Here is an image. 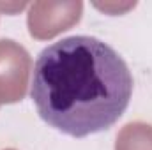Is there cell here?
I'll list each match as a JSON object with an SVG mask.
<instances>
[{"label": "cell", "instance_id": "obj_1", "mask_svg": "<svg viewBox=\"0 0 152 150\" xmlns=\"http://www.w3.org/2000/svg\"><path fill=\"white\" fill-rule=\"evenodd\" d=\"M30 95L48 125L85 138L110 129L124 115L133 95V76L110 44L73 36L39 53Z\"/></svg>", "mask_w": 152, "mask_h": 150}, {"label": "cell", "instance_id": "obj_2", "mask_svg": "<svg viewBox=\"0 0 152 150\" xmlns=\"http://www.w3.org/2000/svg\"><path fill=\"white\" fill-rule=\"evenodd\" d=\"M32 58L12 39H0V104H12L25 97Z\"/></svg>", "mask_w": 152, "mask_h": 150}, {"label": "cell", "instance_id": "obj_3", "mask_svg": "<svg viewBox=\"0 0 152 150\" xmlns=\"http://www.w3.org/2000/svg\"><path fill=\"white\" fill-rule=\"evenodd\" d=\"M81 2H34L28 11V32L36 39H51L80 21Z\"/></svg>", "mask_w": 152, "mask_h": 150}, {"label": "cell", "instance_id": "obj_4", "mask_svg": "<svg viewBox=\"0 0 152 150\" xmlns=\"http://www.w3.org/2000/svg\"><path fill=\"white\" fill-rule=\"evenodd\" d=\"M115 150H152V125L129 122L117 134Z\"/></svg>", "mask_w": 152, "mask_h": 150}, {"label": "cell", "instance_id": "obj_5", "mask_svg": "<svg viewBox=\"0 0 152 150\" xmlns=\"http://www.w3.org/2000/svg\"><path fill=\"white\" fill-rule=\"evenodd\" d=\"M5 150H14V149H5Z\"/></svg>", "mask_w": 152, "mask_h": 150}]
</instances>
